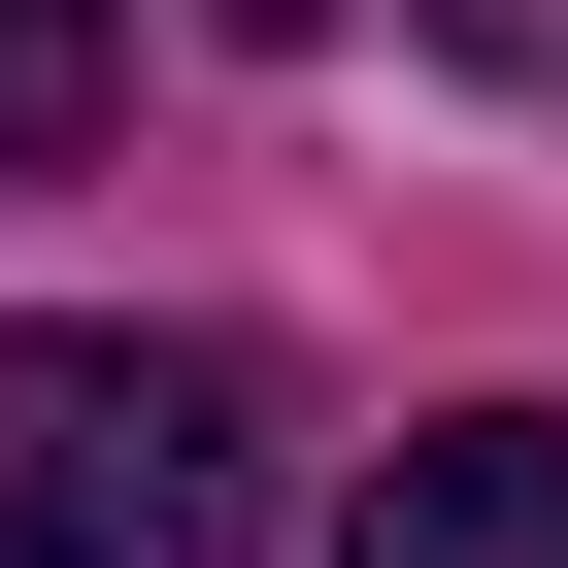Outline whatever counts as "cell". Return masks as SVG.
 Segmentation results:
<instances>
[{"instance_id":"cell-1","label":"cell","mask_w":568,"mask_h":568,"mask_svg":"<svg viewBox=\"0 0 568 568\" xmlns=\"http://www.w3.org/2000/svg\"><path fill=\"white\" fill-rule=\"evenodd\" d=\"M0 568H267L234 335H0Z\"/></svg>"},{"instance_id":"cell-2","label":"cell","mask_w":568,"mask_h":568,"mask_svg":"<svg viewBox=\"0 0 568 568\" xmlns=\"http://www.w3.org/2000/svg\"><path fill=\"white\" fill-rule=\"evenodd\" d=\"M335 568H568V402H468V435H402Z\"/></svg>"},{"instance_id":"cell-3","label":"cell","mask_w":568,"mask_h":568,"mask_svg":"<svg viewBox=\"0 0 568 568\" xmlns=\"http://www.w3.org/2000/svg\"><path fill=\"white\" fill-rule=\"evenodd\" d=\"M101 68H134L101 0H0V201H34V168H101Z\"/></svg>"},{"instance_id":"cell-4","label":"cell","mask_w":568,"mask_h":568,"mask_svg":"<svg viewBox=\"0 0 568 568\" xmlns=\"http://www.w3.org/2000/svg\"><path fill=\"white\" fill-rule=\"evenodd\" d=\"M435 34H468V68H535V34H568V0H435Z\"/></svg>"},{"instance_id":"cell-5","label":"cell","mask_w":568,"mask_h":568,"mask_svg":"<svg viewBox=\"0 0 568 568\" xmlns=\"http://www.w3.org/2000/svg\"><path fill=\"white\" fill-rule=\"evenodd\" d=\"M234 34H335V0H234Z\"/></svg>"}]
</instances>
